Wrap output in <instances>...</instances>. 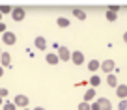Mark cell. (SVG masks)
Masks as SVG:
<instances>
[{
  "label": "cell",
  "mask_w": 127,
  "mask_h": 110,
  "mask_svg": "<svg viewBox=\"0 0 127 110\" xmlns=\"http://www.w3.org/2000/svg\"><path fill=\"white\" fill-rule=\"evenodd\" d=\"M108 11H112V13H118V11H120V6H108Z\"/></svg>",
  "instance_id": "cell-24"
},
{
  "label": "cell",
  "mask_w": 127,
  "mask_h": 110,
  "mask_svg": "<svg viewBox=\"0 0 127 110\" xmlns=\"http://www.w3.org/2000/svg\"><path fill=\"white\" fill-rule=\"evenodd\" d=\"M0 23H2V13H0Z\"/></svg>",
  "instance_id": "cell-31"
},
{
  "label": "cell",
  "mask_w": 127,
  "mask_h": 110,
  "mask_svg": "<svg viewBox=\"0 0 127 110\" xmlns=\"http://www.w3.org/2000/svg\"><path fill=\"white\" fill-rule=\"evenodd\" d=\"M84 60H86V58H84V54L80 51H73L71 52V62L75 63V65H82Z\"/></svg>",
  "instance_id": "cell-6"
},
{
  "label": "cell",
  "mask_w": 127,
  "mask_h": 110,
  "mask_svg": "<svg viewBox=\"0 0 127 110\" xmlns=\"http://www.w3.org/2000/svg\"><path fill=\"white\" fill-rule=\"evenodd\" d=\"M118 110H127V99H122L118 103Z\"/></svg>",
  "instance_id": "cell-20"
},
{
  "label": "cell",
  "mask_w": 127,
  "mask_h": 110,
  "mask_svg": "<svg viewBox=\"0 0 127 110\" xmlns=\"http://www.w3.org/2000/svg\"><path fill=\"white\" fill-rule=\"evenodd\" d=\"M15 41H17V35L13 34L11 30H8V32L2 34V43L4 45H15Z\"/></svg>",
  "instance_id": "cell-5"
},
{
  "label": "cell",
  "mask_w": 127,
  "mask_h": 110,
  "mask_svg": "<svg viewBox=\"0 0 127 110\" xmlns=\"http://www.w3.org/2000/svg\"><path fill=\"white\" fill-rule=\"evenodd\" d=\"M4 32H8V28H6L4 23H0V34H4Z\"/></svg>",
  "instance_id": "cell-26"
},
{
  "label": "cell",
  "mask_w": 127,
  "mask_h": 110,
  "mask_svg": "<svg viewBox=\"0 0 127 110\" xmlns=\"http://www.w3.org/2000/svg\"><path fill=\"white\" fill-rule=\"evenodd\" d=\"M97 105H99L101 110H112V103L108 101L107 97H99L97 99Z\"/></svg>",
  "instance_id": "cell-9"
},
{
  "label": "cell",
  "mask_w": 127,
  "mask_h": 110,
  "mask_svg": "<svg viewBox=\"0 0 127 110\" xmlns=\"http://www.w3.org/2000/svg\"><path fill=\"white\" fill-rule=\"evenodd\" d=\"M34 45H36V49H39V51H43V49L47 47V41H45V37H41V35H37L36 39H34Z\"/></svg>",
  "instance_id": "cell-11"
},
{
  "label": "cell",
  "mask_w": 127,
  "mask_h": 110,
  "mask_svg": "<svg viewBox=\"0 0 127 110\" xmlns=\"http://www.w3.org/2000/svg\"><path fill=\"white\" fill-rule=\"evenodd\" d=\"M26 17V11H24V8H21V6H17V8L11 9V19L17 21V23H21V21Z\"/></svg>",
  "instance_id": "cell-3"
},
{
  "label": "cell",
  "mask_w": 127,
  "mask_h": 110,
  "mask_svg": "<svg viewBox=\"0 0 127 110\" xmlns=\"http://www.w3.org/2000/svg\"><path fill=\"white\" fill-rule=\"evenodd\" d=\"M116 95L120 97V101H122V99H127V84H118V86H116Z\"/></svg>",
  "instance_id": "cell-8"
},
{
  "label": "cell",
  "mask_w": 127,
  "mask_h": 110,
  "mask_svg": "<svg viewBox=\"0 0 127 110\" xmlns=\"http://www.w3.org/2000/svg\"><path fill=\"white\" fill-rule=\"evenodd\" d=\"M79 110H90V103H86V101H82L79 105Z\"/></svg>",
  "instance_id": "cell-22"
},
{
  "label": "cell",
  "mask_w": 127,
  "mask_h": 110,
  "mask_svg": "<svg viewBox=\"0 0 127 110\" xmlns=\"http://www.w3.org/2000/svg\"><path fill=\"white\" fill-rule=\"evenodd\" d=\"M99 84H101L99 75H92V77H90V86H92V88H97Z\"/></svg>",
  "instance_id": "cell-16"
},
{
  "label": "cell",
  "mask_w": 127,
  "mask_h": 110,
  "mask_svg": "<svg viewBox=\"0 0 127 110\" xmlns=\"http://www.w3.org/2000/svg\"><path fill=\"white\" fill-rule=\"evenodd\" d=\"M8 93H9V91L6 90V88H0V97H2V99H4V97H8Z\"/></svg>",
  "instance_id": "cell-23"
},
{
  "label": "cell",
  "mask_w": 127,
  "mask_h": 110,
  "mask_svg": "<svg viewBox=\"0 0 127 110\" xmlns=\"http://www.w3.org/2000/svg\"><path fill=\"white\" fill-rule=\"evenodd\" d=\"M0 13H2V15H6V13H11V8H9V6H0Z\"/></svg>",
  "instance_id": "cell-21"
},
{
  "label": "cell",
  "mask_w": 127,
  "mask_h": 110,
  "mask_svg": "<svg viewBox=\"0 0 127 110\" xmlns=\"http://www.w3.org/2000/svg\"><path fill=\"white\" fill-rule=\"evenodd\" d=\"M0 65L2 67H11V54H9V52H2V54H0Z\"/></svg>",
  "instance_id": "cell-7"
},
{
  "label": "cell",
  "mask_w": 127,
  "mask_h": 110,
  "mask_svg": "<svg viewBox=\"0 0 127 110\" xmlns=\"http://www.w3.org/2000/svg\"><path fill=\"white\" fill-rule=\"evenodd\" d=\"M2 110H17V106H15L13 101H6L4 105H2Z\"/></svg>",
  "instance_id": "cell-18"
},
{
  "label": "cell",
  "mask_w": 127,
  "mask_h": 110,
  "mask_svg": "<svg viewBox=\"0 0 127 110\" xmlns=\"http://www.w3.org/2000/svg\"><path fill=\"white\" fill-rule=\"evenodd\" d=\"M24 110H28V108H24Z\"/></svg>",
  "instance_id": "cell-33"
},
{
  "label": "cell",
  "mask_w": 127,
  "mask_h": 110,
  "mask_svg": "<svg viewBox=\"0 0 127 110\" xmlns=\"http://www.w3.org/2000/svg\"><path fill=\"white\" fill-rule=\"evenodd\" d=\"M13 103H15V106H21V108H28V105H30V99L26 97V95L19 93L13 97Z\"/></svg>",
  "instance_id": "cell-2"
},
{
  "label": "cell",
  "mask_w": 127,
  "mask_h": 110,
  "mask_svg": "<svg viewBox=\"0 0 127 110\" xmlns=\"http://www.w3.org/2000/svg\"><path fill=\"white\" fill-rule=\"evenodd\" d=\"M56 56H58L60 62H71V51L64 45H60V49L56 51Z\"/></svg>",
  "instance_id": "cell-1"
},
{
  "label": "cell",
  "mask_w": 127,
  "mask_h": 110,
  "mask_svg": "<svg viewBox=\"0 0 127 110\" xmlns=\"http://www.w3.org/2000/svg\"><path fill=\"white\" fill-rule=\"evenodd\" d=\"M94 99H95V88H90V90L84 91V101H86V103L94 101Z\"/></svg>",
  "instance_id": "cell-14"
},
{
  "label": "cell",
  "mask_w": 127,
  "mask_h": 110,
  "mask_svg": "<svg viewBox=\"0 0 127 110\" xmlns=\"http://www.w3.org/2000/svg\"><path fill=\"white\" fill-rule=\"evenodd\" d=\"M88 69H90L92 73H95L97 69H101V62L99 60H90V62H88Z\"/></svg>",
  "instance_id": "cell-13"
},
{
  "label": "cell",
  "mask_w": 127,
  "mask_h": 110,
  "mask_svg": "<svg viewBox=\"0 0 127 110\" xmlns=\"http://www.w3.org/2000/svg\"><path fill=\"white\" fill-rule=\"evenodd\" d=\"M105 17H107V21H110V23H114V21L118 19V15L112 13V11H108V9H107V13H105Z\"/></svg>",
  "instance_id": "cell-19"
},
{
  "label": "cell",
  "mask_w": 127,
  "mask_h": 110,
  "mask_svg": "<svg viewBox=\"0 0 127 110\" xmlns=\"http://www.w3.org/2000/svg\"><path fill=\"white\" fill-rule=\"evenodd\" d=\"M2 77H4V67L0 65V79H2Z\"/></svg>",
  "instance_id": "cell-27"
},
{
  "label": "cell",
  "mask_w": 127,
  "mask_h": 110,
  "mask_svg": "<svg viewBox=\"0 0 127 110\" xmlns=\"http://www.w3.org/2000/svg\"><path fill=\"white\" fill-rule=\"evenodd\" d=\"M107 84H108L110 88H116V86H118V79H116V75H112V73H110V75H107Z\"/></svg>",
  "instance_id": "cell-15"
},
{
  "label": "cell",
  "mask_w": 127,
  "mask_h": 110,
  "mask_svg": "<svg viewBox=\"0 0 127 110\" xmlns=\"http://www.w3.org/2000/svg\"><path fill=\"white\" fill-rule=\"evenodd\" d=\"M123 41H125V45H127V32L123 34Z\"/></svg>",
  "instance_id": "cell-28"
},
{
  "label": "cell",
  "mask_w": 127,
  "mask_h": 110,
  "mask_svg": "<svg viewBox=\"0 0 127 110\" xmlns=\"http://www.w3.org/2000/svg\"><path fill=\"white\" fill-rule=\"evenodd\" d=\"M56 24H58L60 28H67V26H69V19H65V17H58Z\"/></svg>",
  "instance_id": "cell-17"
},
{
  "label": "cell",
  "mask_w": 127,
  "mask_h": 110,
  "mask_svg": "<svg viewBox=\"0 0 127 110\" xmlns=\"http://www.w3.org/2000/svg\"><path fill=\"white\" fill-rule=\"evenodd\" d=\"M34 110H45V108H43V106H36Z\"/></svg>",
  "instance_id": "cell-29"
},
{
  "label": "cell",
  "mask_w": 127,
  "mask_h": 110,
  "mask_svg": "<svg viewBox=\"0 0 127 110\" xmlns=\"http://www.w3.org/2000/svg\"><path fill=\"white\" fill-rule=\"evenodd\" d=\"M90 110H101V108H99V105H97V101L90 105Z\"/></svg>",
  "instance_id": "cell-25"
},
{
  "label": "cell",
  "mask_w": 127,
  "mask_h": 110,
  "mask_svg": "<svg viewBox=\"0 0 127 110\" xmlns=\"http://www.w3.org/2000/svg\"><path fill=\"white\" fill-rule=\"evenodd\" d=\"M0 105H4V101H2V97H0Z\"/></svg>",
  "instance_id": "cell-30"
},
{
  "label": "cell",
  "mask_w": 127,
  "mask_h": 110,
  "mask_svg": "<svg viewBox=\"0 0 127 110\" xmlns=\"http://www.w3.org/2000/svg\"><path fill=\"white\" fill-rule=\"evenodd\" d=\"M0 54H2V49H0Z\"/></svg>",
  "instance_id": "cell-32"
},
{
  "label": "cell",
  "mask_w": 127,
  "mask_h": 110,
  "mask_svg": "<svg viewBox=\"0 0 127 110\" xmlns=\"http://www.w3.org/2000/svg\"><path fill=\"white\" fill-rule=\"evenodd\" d=\"M114 69H116L114 60H103V62H101V71H103V73L110 75V73H114Z\"/></svg>",
  "instance_id": "cell-4"
},
{
  "label": "cell",
  "mask_w": 127,
  "mask_h": 110,
  "mask_svg": "<svg viewBox=\"0 0 127 110\" xmlns=\"http://www.w3.org/2000/svg\"><path fill=\"white\" fill-rule=\"evenodd\" d=\"M45 60H47V63H49V65H56V63L60 62V60H58V56H56V52H49V54L45 56Z\"/></svg>",
  "instance_id": "cell-12"
},
{
  "label": "cell",
  "mask_w": 127,
  "mask_h": 110,
  "mask_svg": "<svg viewBox=\"0 0 127 110\" xmlns=\"http://www.w3.org/2000/svg\"><path fill=\"white\" fill-rule=\"evenodd\" d=\"M71 13H73V15H75L79 21H86V11H84V9H80V8H73V9H71Z\"/></svg>",
  "instance_id": "cell-10"
}]
</instances>
